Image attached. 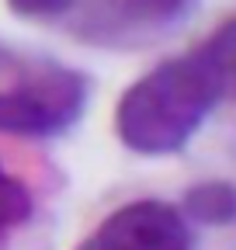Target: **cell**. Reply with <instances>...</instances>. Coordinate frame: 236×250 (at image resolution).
I'll return each mask as SVG.
<instances>
[{"mask_svg":"<svg viewBox=\"0 0 236 250\" xmlns=\"http://www.w3.org/2000/svg\"><path fill=\"white\" fill-rule=\"evenodd\" d=\"M181 215L191 226H233L236 223V184L212 177V181H198L181 195Z\"/></svg>","mask_w":236,"mask_h":250,"instance_id":"obj_5","label":"cell"},{"mask_svg":"<svg viewBox=\"0 0 236 250\" xmlns=\"http://www.w3.org/2000/svg\"><path fill=\"white\" fill-rule=\"evenodd\" d=\"M91 80L52 59H24L0 49V132L52 139L83 118Z\"/></svg>","mask_w":236,"mask_h":250,"instance_id":"obj_2","label":"cell"},{"mask_svg":"<svg viewBox=\"0 0 236 250\" xmlns=\"http://www.w3.org/2000/svg\"><path fill=\"white\" fill-rule=\"evenodd\" d=\"M222 101V80L195 45L157 62L122 90L115 104V136L139 156L181 153Z\"/></svg>","mask_w":236,"mask_h":250,"instance_id":"obj_1","label":"cell"},{"mask_svg":"<svg viewBox=\"0 0 236 250\" xmlns=\"http://www.w3.org/2000/svg\"><path fill=\"white\" fill-rule=\"evenodd\" d=\"M32 212H35L32 188L0 164V247L11 240V233H18L32 219Z\"/></svg>","mask_w":236,"mask_h":250,"instance_id":"obj_7","label":"cell"},{"mask_svg":"<svg viewBox=\"0 0 236 250\" xmlns=\"http://www.w3.org/2000/svg\"><path fill=\"white\" fill-rule=\"evenodd\" d=\"M201 56L212 62L216 77L222 80V94L226 101H236V14L226 18L205 42H198Z\"/></svg>","mask_w":236,"mask_h":250,"instance_id":"obj_6","label":"cell"},{"mask_svg":"<svg viewBox=\"0 0 236 250\" xmlns=\"http://www.w3.org/2000/svg\"><path fill=\"white\" fill-rule=\"evenodd\" d=\"M73 250H195V233L177 205L136 198L108 212Z\"/></svg>","mask_w":236,"mask_h":250,"instance_id":"obj_4","label":"cell"},{"mask_svg":"<svg viewBox=\"0 0 236 250\" xmlns=\"http://www.w3.org/2000/svg\"><path fill=\"white\" fill-rule=\"evenodd\" d=\"M7 7L28 21L66 24L83 42L132 49L170 35L195 0H7Z\"/></svg>","mask_w":236,"mask_h":250,"instance_id":"obj_3","label":"cell"}]
</instances>
